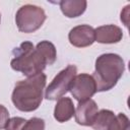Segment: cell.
Wrapping results in <instances>:
<instances>
[{
    "label": "cell",
    "mask_w": 130,
    "mask_h": 130,
    "mask_svg": "<svg viewBox=\"0 0 130 130\" xmlns=\"http://www.w3.org/2000/svg\"><path fill=\"white\" fill-rule=\"evenodd\" d=\"M11 68L29 77L41 73L47 65L55 63L57 52L55 46L49 41L40 42L36 48L30 42H23L12 52Z\"/></svg>",
    "instance_id": "cell-1"
},
{
    "label": "cell",
    "mask_w": 130,
    "mask_h": 130,
    "mask_svg": "<svg viewBox=\"0 0 130 130\" xmlns=\"http://www.w3.org/2000/svg\"><path fill=\"white\" fill-rule=\"evenodd\" d=\"M20 130H45V121L41 118H31L25 121Z\"/></svg>",
    "instance_id": "cell-14"
},
{
    "label": "cell",
    "mask_w": 130,
    "mask_h": 130,
    "mask_svg": "<svg viewBox=\"0 0 130 130\" xmlns=\"http://www.w3.org/2000/svg\"><path fill=\"white\" fill-rule=\"evenodd\" d=\"M46 79V75L41 72L16 82L11 96L15 108L22 112L37 110L43 101Z\"/></svg>",
    "instance_id": "cell-2"
},
{
    "label": "cell",
    "mask_w": 130,
    "mask_h": 130,
    "mask_svg": "<svg viewBox=\"0 0 130 130\" xmlns=\"http://www.w3.org/2000/svg\"><path fill=\"white\" fill-rule=\"evenodd\" d=\"M77 68L74 65H68L61 70L51 81L45 91V98L50 101H56L62 98L70 88L71 82L76 76Z\"/></svg>",
    "instance_id": "cell-5"
},
{
    "label": "cell",
    "mask_w": 130,
    "mask_h": 130,
    "mask_svg": "<svg viewBox=\"0 0 130 130\" xmlns=\"http://www.w3.org/2000/svg\"><path fill=\"white\" fill-rule=\"evenodd\" d=\"M69 90L76 101L82 102L90 99L96 92V86L91 75L81 73L74 77Z\"/></svg>",
    "instance_id": "cell-6"
},
{
    "label": "cell",
    "mask_w": 130,
    "mask_h": 130,
    "mask_svg": "<svg viewBox=\"0 0 130 130\" xmlns=\"http://www.w3.org/2000/svg\"><path fill=\"white\" fill-rule=\"evenodd\" d=\"M98 112H99L98 105L93 100L88 99V100L79 102L77 105L76 111L74 113L75 121L79 125L91 126Z\"/></svg>",
    "instance_id": "cell-8"
},
{
    "label": "cell",
    "mask_w": 130,
    "mask_h": 130,
    "mask_svg": "<svg viewBox=\"0 0 130 130\" xmlns=\"http://www.w3.org/2000/svg\"><path fill=\"white\" fill-rule=\"evenodd\" d=\"M25 119L20 118V117H13L11 119L8 120L6 126H5V130H20L23 126V124L25 123Z\"/></svg>",
    "instance_id": "cell-15"
},
{
    "label": "cell",
    "mask_w": 130,
    "mask_h": 130,
    "mask_svg": "<svg viewBox=\"0 0 130 130\" xmlns=\"http://www.w3.org/2000/svg\"><path fill=\"white\" fill-rule=\"evenodd\" d=\"M68 39L71 45L78 48L88 47L95 41L94 28L87 24H81L74 26L68 35Z\"/></svg>",
    "instance_id": "cell-7"
},
{
    "label": "cell",
    "mask_w": 130,
    "mask_h": 130,
    "mask_svg": "<svg viewBox=\"0 0 130 130\" xmlns=\"http://www.w3.org/2000/svg\"><path fill=\"white\" fill-rule=\"evenodd\" d=\"M46 20V13L42 7L32 4L21 6L15 15V22L22 32H34L39 29Z\"/></svg>",
    "instance_id": "cell-4"
},
{
    "label": "cell",
    "mask_w": 130,
    "mask_h": 130,
    "mask_svg": "<svg viewBox=\"0 0 130 130\" xmlns=\"http://www.w3.org/2000/svg\"><path fill=\"white\" fill-rule=\"evenodd\" d=\"M128 10H129V5H127V6L125 7L124 11L121 12V20H122L124 23H125V18H127L126 20L128 21Z\"/></svg>",
    "instance_id": "cell-17"
},
{
    "label": "cell",
    "mask_w": 130,
    "mask_h": 130,
    "mask_svg": "<svg viewBox=\"0 0 130 130\" xmlns=\"http://www.w3.org/2000/svg\"><path fill=\"white\" fill-rule=\"evenodd\" d=\"M115 117L116 115L112 111L103 109L100 112H98L91 124V127L94 130H110Z\"/></svg>",
    "instance_id": "cell-12"
},
{
    "label": "cell",
    "mask_w": 130,
    "mask_h": 130,
    "mask_svg": "<svg viewBox=\"0 0 130 130\" xmlns=\"http://www.w3.org/2000/svg\"><path fill=\"white\" fill-rule=\"evenodd\" d=\"M95 41L101 44H114L118 43L123 38L122 29L114 24H107L99 26L94 29Z\"/></svg>",
    "instance_id": "cell-9"
},
{
    "label": "cell",
    "mask_w": 130,
    "mask_h": 130,
    "mask_svg": "<svg viewBox=\"0 0 130 130\" xmlns=\"http://www.w3.org/2000/svg\"><path fill=\"white\" fill-rule=\"evenodd\" d=\"M61 11L67 17H77L81 15L85 9L87 2L85 0H65L59 2Z\"/></svg>",
    "instance_id": "cell-11"
},
{
    "label": "cell",
    "mask_w": 130,
    "mask_h": 130,
    "mask_svg": "<svg viewBox=\"0 0 130 130\" xmlns=\"http://www.w3.org/2000/svg\"><path fill=\"white\" fill-rule=\"evenodd\" d=\"M125 64L122 57L114 53L103 54L98 57L94 72L91 75L96 86V91H106L113 88L122 77Z\"/></svg>",
    "instance_id": "cell-3"
},
{
    "label": "cell",
    "mask_w": 130,
    "mask_h": 130,
    "mask_svg": "<svg viewBox=\"0 0 130 130\" xmlns=\"http://www.w3.org/2000/svg\"><path fill=\"white\" fill-rule=\"evenodd\" d=\"M110 130H130L128 117L123 113H119L115 117Z\"/></svg>",
    "instance_id": "cell-13"
},
{
    "label": "cell",
    "mask_w": 130,
    "mask_h": 130,
    "mask_svg": "<svg viewBox=\"0 0 130 130\" xmlns=\"http://www.w3.org/2000/svg\"><path fill=\"white\" fill-rule=\"evenodd\" d=\"M75 113L73 102L70 98H60L54 109V118L62 123L70 120Z\"/></svg>",
    "instance_id": "cell-10"
},
{
    "label": "cell",
    "mask_w": 130,
    "mask_h": 130,
    "mask_svg": "<svg viewBox=\"0 0 130 130\" xmlns=\"http://www.w3.org/2000/svg\"><path fill=\"white\" fill-rule=\"evenodd\" d=\"M8 120H9L8 110L3 105H0V130L5 128Z\"/></svg>",
    "instance_id": "cell-16"
},
{
    "label": "cell",
    "mask_w": 130,
    "mask_h": 130,
    "mask_svg": "<svg viewBox=\"0 0 130 130\" xmlns=\"http://www.w3.org/2000/svg\"><path fill=\"white\" fill-rule=\"evenodd\" d=\"M0 19H1V15H0Z\"/></svg>",
    "instance_id": "cell-18"
}]
</instances>
